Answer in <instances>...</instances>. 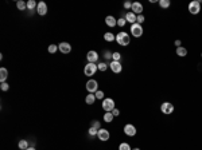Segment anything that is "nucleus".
Segmentation results:
<instances>
[{"mask_svg": "<svg viewBox=\"0 0 202 150\" xmlns=\"http://www.w3.org/2000/svg\"><path fill=\"white\" fill-rule=\"evenodd\" d=\"M97 67H99L100 71L105 72V71H107V67H108V64H105V63H99V64H97Z\"/></svg>", "mask_w": 202, "mask_h": 150, "instance_id": "c85d7f7f", "label": "nucleus"}, {"mask_svg": "<svg viewBox=\"0 0 202 150\" xmlns=\"http://www.w3.org/2000/svg\"><path fill=\"white\" fill-rule=\"evenodd\" d=\"M112 59L115 62H120V59H121V54L120 52H112Z\"/></svg>", "mask_w": 202, "mask_h": 150, "instance_id": "393cba45", "label": "nucleus"}, {"mask_svg": "<svg viewBox=\"0 0 202 150\" xmlns=\"http://www.w3.org/2000/svg\"><path fill=\"white\" fill-rule=\"evenodd\" d=\"M104 56H105V59H112V52H111V51H105V52H104Z\"/></svg>", "mask_w": 202, "mask_h": 150, "instance_id": "f704fd0d", "label": "nucleus"}, {"mask_svg": "<svg viewBox=\"0 0 202 150\" xmlns=\"http://www.w3.org/2000/svg\"><path fill=\"white\" fill-rule=\"evenodd\" d=\"M181 44H182V42H181V40H175V46H177V48H178V47H181Z\"/></svg>", "mask_w": 202, "mask_h": 150, "instance_id": "58836bf2", "label": "nucleus"}, {"mask_svg": "<svg viewBox=\"0 0 202 150\" xmlns=\"http://www.w3.org/2000/svg\"><path fill=\"white\" fill-rule=\"evenodd\" d=\"M124 133L128 137H135L136 136V127L133 126V125H131V123H128V125L124 126Z\"/></svg>", "mask_w": 202, "mask_h": 150, "instance_id": "6e6552de", "label": "nucleus"}, {"mask_svg": "<svg viewBox=\"0 0 202 150\" xmlns=\"http://www.w3.org/2000/svg\"><path fill=\"white\" fill-rule=\"evenodd\" d=\"M143 22H144V16H143V15H137V18H136V23L141 24Z\"/></svg>", "mask_w": 202, "mask_h": 150, "instance_id": "72a5a7b5", "label": "nucleus"}, {"mask_svg": "<svg viewBox=\"0 0 202 150\" xmlns=\"http://www.w3.org/2000/svg\"><path fill=\"white\" fill-rule=\"evenodd\" d=\"M116 42H117L120 46H128L129 42H131V39H129V35H128L127 32L121 31V32H119L117 35H116Z\"/></svg>", "mask_w": 202, "mask_h": 150, "instance_id": "f257e3e1", "label": "nucleus"}, {"mask_svg": "<svg viewBox=\"0 0 202 150\" xmlns=\"http://www.w3.org/2000/svg\"><path fill=\"white\" fill-rule=\"evenodd\" d=\"M104 39H105L107 42H113V40H116V36H115L112 32H105L104 34Z\"/></svg>", "mask_w": 202, "mask_h": 150, "instance_id": "6ab92c4d", "label": "nucleus"}, {"mask_svg": "<svg viewBox=\"0 0 202 150\" xmlns=\"http://www.w3.org/2000/svg\"><path fill=\"white\" fill-rule=\"evenodd\" d=\"M94 101H96V95H94V94H89V95L85 98V102L88 103V105H93Z\"/></svg>", "mask_w": 202, "mask_h": 150, "instance_id": "412c9836", "label": "nucleus"}, {"mask_svg": "<svg viewBox=\"0 0 202 150\" xmlns=\"http://www.w3.org/2000/svg\"><path fill=\"white\" fill-rule=\"evenodd\" d=\"M131 32L135 38H140L143 35V27H141V24H139V23L131 24Z\"/></svg>", "mask_w": 202, "mask_h": 150, "instance_id": "20e7f679", "label": "nucleus"}, {"mask_svg": "<svg viewBox=\"0 0 202 150\" xmlns=\"http://www.w3.org/2000/svg\"><path fill=\"white\" fill-rule=\"evenodd\" d=\"M86 90L89 91L90 94H96L99 91V83H97V80L94 79H90L86 82Z\"/></svg>", "mask_w": 202, "mask_h": 150, "instance_id": "7ed1b4c3", "label": "nucleus"}, {"mask_svg": "<svg viewBox=\"0 0 202 150\" xmlns=\"http://www.w3.org/2000/svg\"><path fill=\"white\" fill-rule=\"evenodd\" d=\"M111 113H112V114H113V117H117L119 114H120V111H119V109H116V107L113 109V110H112V111H111Z\"/></svg>", "mask_w": 202, "mask_h": 150, "instance_id": "4c0bfd02", "label": "nucleus"}, {"mask_svg": "<svg viewBox=\"0 0 202 150\" xmlns=\"http://www.w3.org/2000/svg\"><path fill=\"white\" fill-rule=\"evenodd\" d=\"M109 67H111V70H112L115 74H119V72H121V70H123V66H121L120 62L112 61L111 63H109Z\"/></svg>", "mask_w": 202, "mask_h": 150, "instance_id": "1a4fd4ad", "label": "nucleus"}, {"mask_svg": "<svg viewBox=\"0 0 202 150\" xmlns=\"http://www.w3.org/2000/svg\"><path fill=\"white\" fill-rule=\"evenodd\" d=\"M97 137H99L100 141H108L109 137H111V134H109L108 130H105V129H99V133H97Z\"/></svg>", "mask_w": 202, "mask_h": 150, "instance_id": "9d476101", "label": "nucleus"}, {"mask_svg": "<svg viewBox=\"0 0 202 150\" xmlns=\"http://www.w3.org/2000/svg\"><path fill=\"white\" fill-rule=\"evenodd\" d=\"M35 7H38V4L35 3V0H28V1H27V8L28 9H34Z\"/></svg>", "mask_w": 202, "mask_h": 150, "instance_id": "a878e982", "label": "nucleus"}, {"mask_svg": "<svg viewBox=\"0 0 202 150\" xmlns=\"http://www.w3.org/2000/svg\"><path fill=\"white\" fill-rule=\"evenodd\" d=\"M105 23H107V26H108V27H115V26H117V20L113 18V16H111V15H109V16H107V18H105Z\"/></svg>", "mask_w": 202, "mask_h": 150, "instance_id": "dca6fc26", "label": "nucleus"}, {"mask_svg": "<svg viewBox=\"0 0 202 150\" xmlns=\"http://www.w3.org/2000/svg\"><path fill=\"white\" fill-rule=\"evenodd\" d=\"M37 12H38L39 15H46V12H47V5H46V3H43V1L38 3Z\"/></svg>", "mask_w": 202, "mask_h": 150, "instance_id": "2eb2a0df", "label": "nucleus"}, {"mask_svg": "<svg viewBox=\"0 0 202 150\" xmlns=\"http://www.w3.org/2000/svg\"><path fill=\"white\" fill-rule=\"evenodd\" d=\"M47 50H49V52H50V54H55L57 50H58V46H55V44H51V46H49V48H47Z\"/></svg>", "mask_w": 202, "mask_h": 150, "instance_id": "cd10ccee", "label": "nucleus"}, {"mask_svg": "<svg viewBox=\"0 0 202 150\" xmlns=\"http://www.w3.org/2000/svg\"><path fill=\"white\" fill-rule=\"evenodd\" d=\"M92 127H94V129H100V122L99 121H93V122H92Z\"/></svg>", "mask_w": 202, "mask_h": 150, "instance_id": "c9c22d12", "label": "nucleus"}, {"mask_svg": "<svg viewBox=\"0 0 202 150\" xmlns=\"http://www.w3.org/2000/svg\"><path fill=\"white\" fill-rule=\"evenodd\" d=\"M7 76H8V70L4 68V67H1V68H0V82L4 83L5 79H7Z\"/></svg>", "mask_w": 202, "mask_h": 150, "instance_id": "f3484780", "label": "nucleus"}, {"mask_svg": "<svg viewBox=\"0 0 202 150\" xmlns=\"http://www.w3.org/2000/svg\"><path fill=\"white\" fill-rule=\"evenodd\" d=\"M177 55L181 56V58H183V56L187 55V50H186L185 47H182V46L178 47V48H177Z\"/></svg>", "mask_w": 202, "mask_h": 150, "instance_id": "a211bd4d", "label": "nucleus"}, {"mask_svg": "<svg viewBox=\"0 0 202 150\" xmlns=\"http://www.w3.org/2000/svg\"><path fill=\"white\" fill-rule=\"evenodd\" d=\"M0 89L3 90V91H8V89H9L8 83H5V82H4V83H1V84H0Z\"/></svg>", "mask_w": 202, "mask_h": 150, "instance_id": "473e14b6", "label": "nucleus"}, {"mask_svg": "<svg viewBox=\"0 0 202 150\" xmlns=\"http://www.w3.org/2000/svg\"><path fill=\"white\" fill-rule=\"evenodd\" d=\"M136 15L133 14L132 11H129V12H127V15L124 16V19L127 20V23H131V24H133V23H136Z\"/></svg>", "mask_w": 202, "mask_h": 150, "instance_id": "4468645a", "label": "nucleus"}, {"mask_svg": "<svg viewBox=\"0 0 202 150\" xmlns=\"http://www.w3.org/2000/svg\"><path fill=\"white\" fill-rule=\"evenodd\" d=\"M97 70H99L97 64H94V63H88V64L85 66L84 72H85V75H88V76H92V75H94L96 72H97Z\"/></svg>", "mask_w": 202, "mask_h": 150, "instance_id": "39448f33", "label": "nucleus"}, {"mask_svg": "<svg viewBox=\"0 0 202 150\" xmlns=\"http://www.w3.org/2000/svg\"><path fill=\"white\" fill-rule=\"evenodd\" d=\"M124 8H125V9L132 8V3H131V1H125V3H124Z\"/></svg>", "mask_w": 202, "mask_h": 150, "instance_id": "e433bc0d", "label": "nucleus"}, {"mask_svg": "<svg viewBox=\"0 0 202 150\" xmlns=\"http://www.w3.org/2000/svg\"><path fill=\"white\" fill-rule=\"evenodd\" d=\"M132 12L135 15H141V12H143V4L141 3H137V1H135V3H132Z\"/></svg>", "mask_w": 202, "mask_h": 150, "instance_id": "ddd939ff", "label": "nucleus"}, {"mask_svg": "<svg viewBox=\"0 0 202 150\" xmlns=\"http://www.w3.org/2000/svg\"><path fill=\"white\" fill-rule=\"evenodd\" d=\"M201 56H202V54H201Z\"/></svg>", "mask_w": 202, "mask_h": 150, "instance_id": "79ce46f5", "label": "nucleus"}, {"mask_svg": "<svg viewBox=\"0 0 202 150\" xmlns=\"http://www.w3.org/2000/svg\"><path fill=\"white\" fill-rule=\"evenodd\" d=\"M201 11V1L199 0H194L189 4V12L191 15H197Z\"/></svg>", "mask_w": 202, "mask_h": 150, "instance_id": "f03ea898", "label": "nucleus"}, {"mask_svg": "<svg viewBox=\"0 0 202 150\" xmlns=\"http://www.w3.org/2000/svg\"><path fill=\"white\" fill-rule=\"evenodd\" d=\"M58 50H59L62 54H69V52L71 51V46L69 44V43L62 42V43H59V46H58Z\"/></svg>", "mask_w": 202, "mask_h": 150, "instance_id": "f8f14e48", "label": "nucleus"}, {"mask_svg": "<svg viewBox=\"0 0 202 150\" xmlns=\"http://www.w3.org/2000/svg\"><path fill=\"white\" fill-rule=\"evenodd\" d=\"M160 111L163 113V114H166V115H170L171 113L174 111V105L170 102H165L162 103V106H160Z\"/></svg>", "mask_w": 202, "mask_h": 150, "instance_id": "0eeeda50", "label": "nucleus"}, {"mask_svg": "<svg viewBox=\"0 0 202 150\" xmlns=\"http://www.w3.org/2000/svg\"><path fill=\"white\" fill-rule=\"evenodd\" d=\"M132 150H140V149H139V147H136V149H132Z\"/></svg>", "mask_w": 202, "mask_h": 150, "instance_id": "a19ab883", "label": "nucleus"}, {"mask_svg": "<svg viewBox=\"0 0 202 150\" xmlns=\"http://www.w3.org/2000/svg\"><path fill=\"white\" fill-rule=\"evenodd\" d=\"M103 109L105 110V113L112 111L113 109H115V101H113V99H111V98L103 99Z\"/></svg>", "mask_w": 202, "mask_h": 150, "instance_id": "423d86ee", "label": "nucleus"}, {"mask_svg": "<svg viewBox=\"0 0 202 150\" xmlns=\"http://www.w3.org/2000/svg\"><path fill=\"white\" fill-rule=\"evenodd\" d=\"M170 0H159V5L162 7V8H169L170 7Z\"/></svg>", "mask_w": 202, "mask_h": 150, "instance_id": "5701e85b", "label": "nucleus"}, {"mask_svg": "<svg viewBox=\"0 0 202 150\" xmlns=\"http://www.w3.org/2000/svg\"><path fill=\"white\" fill-rule=\"evenodd\" d=\"M97 133H99V130H97V129H94V127H90V129H89V136L90 137L97 136Z\"/></svg>", "mask_w": 202, "mask_h": 150, "instance_id": "c756f323", "label": "nucleus"}, {"mask_svg": "<svg viewBox=\"0 0 202 150\" xmlns=\"http://www.w3.org/2000/svg\"><path fill=\"white\" fill-rule=\"evenodd\" d=\"M119 150H132V149L127 142H123V143H120V146H119Z\"/></svg>", "mask_w": 202, "mask_h": 150, "instance_id": "bb28decb", "label": "nucleus"}, {"mask_svg": "<svg viewBox=\"0 0 202 150\" xmlns=\"http://www.w3.org/2000/svg\"><path fill=\"white\" fill-rule=\"evenodd\" d=\"M26 150H35L34 147H28V149H26Z\"/></svg>", "mask_w": 202, "mask_h": 150, "instance_id": "ea45409f", "label": "nucleus"}, {"mask_svg": "<svg viewBox=\"0 0 202 150\" xmlns=\"http://www.w3.org/2000/svg\"><path fill=\"white\" fill-rule=\"evenodd\" d=\"M113 118H115V117H113V114H112L111 111H109V113H105V114H104V121L108 122V123L113 121Z\"/></svg>", "mask_w": 202, "mask_h": 150, "instance_id": "4be33fe9", "label": "nucleus"}, {"mask_svg": "<svg viewBox=\"0 0 202 150\" xmlns=\"http://www.w3.org/2000/svg\"><path fill=\"white\" fill-rule=\"evenodd\" d=\"M86 59H88L89 63H96V62L99 61V54L92 50V51H89L88 54H86Z\"/></svg>", "mask_w": 202, "mask_h": 150, "instance_id": "9b49d317", "label": "nucleus"}, {"mask_svg": "<svg viewBox=\"0 0 202 150\" xmlns=\"http://www.w3.org/2000/svg\"><path fill=\"white\" fill-rule=\"evenodd\" d=\"M94 95H96V99H104V93L101 91V90H99V91L94 94Z\"/></svg>", "mask_w": 202, "mask_h": 150, "instance_id": "2f4dec72", "label": "nucleus"}, {"mask_svg": "<svg viewBox=\"0 0 202 150\" xmlns=\"http://www.w3.org/2000/svg\"><path fill=\"white\" fill-rule=\"evenodd\" d=\"M125 23H127V20H125L124 18H121V19H119V20H117V26H119V27H124Z\"/></svg>", "mask_w": 202, "mask_h": 150, "instance_id": "7c9ffc66", "label": "nucleus"}, {"mask_svg": "<svg viewBox=\"0 0 202 150\" xmlns=\"http://www.w3.org/2000/svg\"><path fill=\"white\" fill-rule=\"evenodd\" d=\"M18 146H19V149H22V150H26V149L30 147V146H28V142L26 139H20V141H19Z\"/></svg>", "mask_w": 202, "mask_h": 150, "instance_id": "aec40b11", "label": "nucleus"}, {"mask_svg": "<svg viewBox=\"0 0 202 150\" xmlns=\"http://www.w3.org/2000/svg\"><path fill=\"white\" fill-rule=\"evenodd\" d=\"M16 7H18L20 11H23V9L27 8V3H24V1H22V0H19L18 3H16Z\"/></svg>", "mask_w": 202, "mask_h": 150, "instance_id": "b1692460", "label": "nucleus"}]
</instances>
